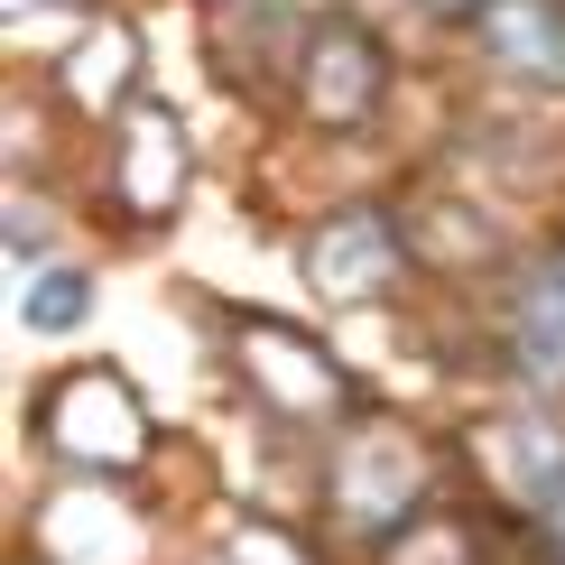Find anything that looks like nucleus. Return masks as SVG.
<instances>
[{"label":"nucleus","mask_w":565,"mask_h":565,"mask_svg":"<svg viewBox=\"0 0 565 565\" xmlns=\"http://www.w3.org/2000/svg\"><path fill=\"white\" fill-rule=\"evenodd\" d=\"M121 185L139 204H168L177 185H185V149H177V130L158 121V111H139V139H130V168H121Z\"/></svg>","instance_id":"nucleus-4"},{"label":"nucleus","mask_w":565,"mask_h":565,"mask_svg":"<svg viewBox=\"0 0 565 565\" xmlns=\"http://www.w3.org/2000/svg\"><path fill=\"white\" fill-rule=\"evenodd\" d=\"M84 297H93L84 278H75V269H56V278H46V288H29V306H19V316H29L38 334H65V324L84 316Z\"/></svg>","instance_id":"nucleus-5"},{"label":"nucleus","mask_w":565,"mask_h":565,"mask_svg":"<svg viewBox=\"0 0 565 565\" xmlns=\"http://www.w3.org/2000/svg\"><path fill=\"white\" fill-rule=\"evenodd\" d=\"M556 547H565V520H556Z\"/></svg>","instance_id":"nucleus-7"},{"label":"nucleus","mask_w":565,"mask_h":565,"mask_svg":"<svg viewBox=\"0 0 565 565\" xmlns=\"http://www.w3.org/2000/svg\"><path fill=\"white\" fill-rule=\"evenodd\" d=\"M482 46L510 56L520 75L565 84V19L547 10V0H491V10H482Z\"/></svg>","instance_id":"nucleus-2"},{"label":"nucleus","mask_w":565,"mask_h":565,"mask_svg":"<svg viewBox=\"0 0 565 565\" xmlns=\"http://www.w3.org/2000/svg\"><path fill=\"white\" fill-rule=\"evenodd\" d=\"M390 260H398V242H390L371 214H352V223H334V232L316 242V260H306V269H316L324 297H371V288L390 278Z\"/></svg>","instance_id":"nucleus-3"},{"label":"nucleus","mask_w":565,"mask_h":565,"mask_svg":"<svg viewBox=\"0 0 565 565\" xmlns=\"http://www.w3.org/2000/svg\"><path fill=\"white\" fill-rule=\"evenodd\" d=\"M510 343H520V371H529V381L565 390V250H547V260L529 269L520 306H510Z\"/></svg>","instance_id":"nucleus-1"},{"label":"nucleus","mask_w":565,"mask_h":565,"mask_svg":"<svg viewBox=\"0 0 565 565\" xmlns=\"http://www.w3.org/2000/svg\"><path fill=\"white\" fill-rule=\"evenodd\" d=\"M427 10H473V0H427Z\"/></svg>","instance_id":"nucleus-6"}]
</instances>
